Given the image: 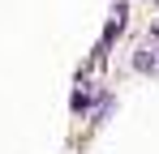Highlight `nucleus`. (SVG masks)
<instances>
[{"instance_id": "nucleus-1", "label": "nucleus", "mask_w": 159, "mask_h": 154, "mask_svg": "<svg viewBox=\"0 0 159 154\" xmlns=\"http://www.w3.org/2000/svg\"><path fill=\"white\" fill-rule=\"evenodd\" d=\"M69 107H73V111H86V107H90V90H78V94H73V103H69Z\"/></svg>"}]
</instances>
